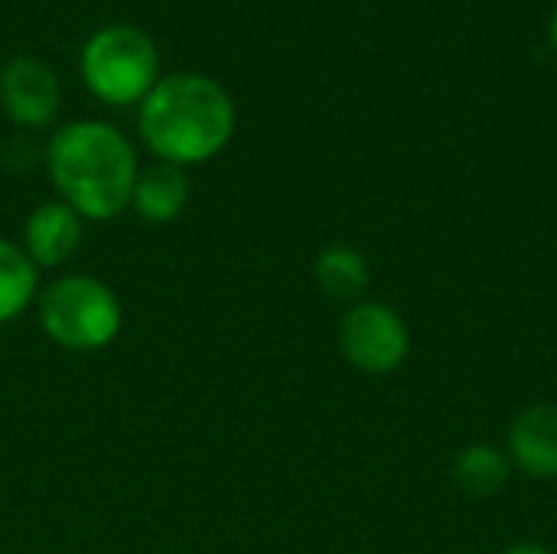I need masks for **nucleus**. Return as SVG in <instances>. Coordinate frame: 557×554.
Wrapping results in <instances>:
<instances>
[{
	"label": "nucleus",
	"mask_w": 557,
	"mask_h": 554,
	"mask_svg": "<svg viewBox=\"0 0 557 554\" xmlns=\"http://www.w3.org/2000/svg\"><path fill=\"white\" fill-rule=\"evenodd\" d=\"M238 111L225 85L202 72L160 75L137 104V134L144 147L173 167H199L219 157L235 137Z\"/></svg>",
	"instance_id": "1"
},
{
	"label": "nucleus",
	"mask_w": 557,
	"mask_h": 554,
	"mask_svg": "<svg viewBox=\"0 0 557 554\" xmlns=\"http://www.w3.org/2000/svg\"><path fill=\"white\" fill-rule=\"evenodd\" d=\"M46 173L55 199L85 222H111L131 209L140 167L124 131L104 121H72L49 137Z\"/></svg>",
	"instance_id": "2"
},
{
	"label": "nucleus",
	"mask_w": 557,
	"mask_h": 554,
	"mask_svg": "<svg viewBox=\"0 0 557 554\" xmlns=\"http://www.w3.org/2000/svg\"><path fill=\"white\" fill-rule=\"evenodd\" d=\"M42 336L65 353H98L124 330V307L114 287L95 274H59L36 294Z\"/></svg>",
	"instance_id": "3"
},
{
	"label": "nucleus",
	"mask_w": 557,
	"mask_h": 554,
	"mask_svg": "<svg viewBox=\"0 0 557 554\" xmlns=\"http://www.w3.org/2000/svg\"><path fill=\"white\" fill-rule=\"evenodd\" d=\"M78 69L85 88L98 101L127 108L140 104L160 82V52L144 29L131 23H111L85 39Z\"/></svg>",
	"instance_id": "4"
},
{
	"label": "nucleus",
	"mask_w": 557,
	"mask_h": 554,
	"mask_svg": "<svg viewBox=\"0 0 557 554\" xmlns=\"http://www.w3.org/2000/svg\"><path fill=\"white\" fill-rule=\"evenodd\" d=\"M336 343L343 359L372 379L395 376L411 356V327L385 300H356L339 317Z\"/></svg>",
	"instance_id": "5"
},
{
	"label": "nucleus",
	"mask_w": 557,
	"mask_h": 554,
	"mask_svg": "<svg viewBox=\"0 0 557 554\" xmlns=\"http://www.w3.org/2000/svg\"><path fill=\"white\" fill-rule=\"evenodd\" d=\"M62 108L55 72L36 56H13L0 69V111L16 127H49Z\"/></svg>",
	"instance_id": "6"
},
{
	"label": "nucleus",
	"mask_w": 557,
	"mask_h": 554,
	"mask_svg": "<svg viewBox=\"0 0 557 554\" xmlns=\"http://www.w3.org/2000/svg\"><path fill=\"white\" fill-rule=\"evenodd\" d=\"M82 238H85V219L62 199H46L26 216L20 232V248L39 271H55L78 255Z\"/></svg>",
	"instance_id": "7"
},
{
	"label": "nucleus",
	"mask_w": 557,
	"mask_h": 554,
	"mask_svg": "<svg viewBox=\"0 0 557 554\" xmlns=\"http://www.w3.org/2000/svg\"><path fill=\"white\" fill-rule=\"evenodd\" d=\"M503 451L516 473L539 483L557 480V405L535 402L522 408L506 428Z\"/></svg>",
	"instance_id": "8"
},
{
	"label": "nucleus",
	"mask_w": 557,
	"mask_h": 554,
	"mask_svg": "<svg viewBox=\"0 0 557 554\" xmlns=\"http://www.w3.org/2000/svg\"><path fill=\"white\" fill-rule=\"evenodd\" d=\"M189 202V176L183 167L153 160L137 173L134 193H131V209L137 219L150 225H170L183 216Z\"/></svg>",
	"instance_id": "9"
},
{
	"label": "nucleus",
	"mask_w": 557,
	"mask_h": 554,
	"mask_svg": "<svg viewBox=\"0 0 557 554\" xmlns=\"http://www.w3.org/2000/svg\"><path fill=\"white\" fill-rule=\"evenodd\" d=\"M313 281L330 300H346L356 304L366 297L372 284V264L366 251H359L349 242H333L317 251L313 258Z\"/></svg>",
	"instance_id": "10"
},
{
	"label": "nucleus",
	"mask_w": 557,
	"mask_h": 554,
	"mask_svg": "<svg viewBox=\"0 0 557 554\" xmlns=\"http://www.w3.org/2000/svg\"><path fill=\"white\" fill-rule=\"evenodd\" d=\"M454 483L473 496V500H493L506 490V483L512 480V464H509V454L499 447V444H490V441H473L467 447L457 451L454 457Z\"/></svg>",
	"instance_id": "11"
},
{
	"label": "nucleus",
	"mask_w": 557,
	"mask_h": 554,
	"mask_svg": "<svg viewBox=\"0 0 557 554\" xmlns=\"http://www.w3.org/2000/svg\"><path fill=\"white\" fill-rule=\"evenodd\" d=\"M39 268L26 258L20 242L0 238V327L20 320L39 294Z\"/></svg>",
	"instance_id": "12"
},
{
	"label": "nucleus",
	"mask_w": 557,
	"mask_h": 554,
	"mask_svg": "<svg viewBox=\"0 0 557 554\" xmlns=\"http://www.w3.org/2000/svg\"><path fill=\"white\" fill-rule=\"evenodd\" d=\"M499 554H555L548 545L542 542H516V545H506Z\"/></svg>",
	"instance_id": "13"
},
{
	"label": "nucleus",
	"mask_w": 557,
	"mask_h": 554,
	"mask_svg": "<svg viewBox=\"0 0 557 554\" xmlns=\"http://www.w3.org/2000/svg\"><path fill=\"white\" fill-rule=\"evenodd\" d=\"M548 42H552V49H555L557 56V0L555 7H552V16H548Z\"/></svg>",
	"instance_id": "14"
}]
</instances>
